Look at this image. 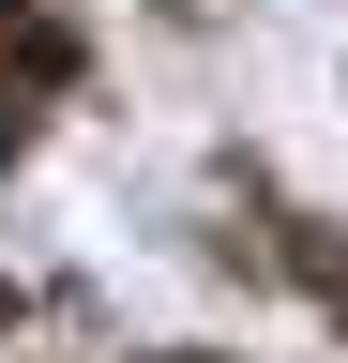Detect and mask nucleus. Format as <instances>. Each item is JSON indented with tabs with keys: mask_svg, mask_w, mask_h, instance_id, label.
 Returning <instances> with one entry per match:
<instances>
[{
	"mask_svg": "<svg viewBox=\"0 0 348 363\" xmlns=\"http://www.w3.org/2000/svg\"><path fill=\"white\" fill-rule=\"evenodd\" d=\"M61 76H76V30L46 16V0H0V152L30 136V106H46Z\"/></svg>",
	"mask_w": 348,
	"mask_h": 363,
	"instance_id": "f257e3e1",
	"label": "nucleus"
},
{
	"mask_svg": "<svg viewBox=\"0 0 348 363\" xmlns=\"http://www.w3.org/2000/svg\"><path fill=\"white\" fill-rule=\"evenodd\" d=\"M0 333H16V288H0Z\"/></svg>",
	"mask_w": 348,
	"mask_h": 363,
	"instance_id": "f03ea898",
	"label": "nucleus"
}]
</instances>
